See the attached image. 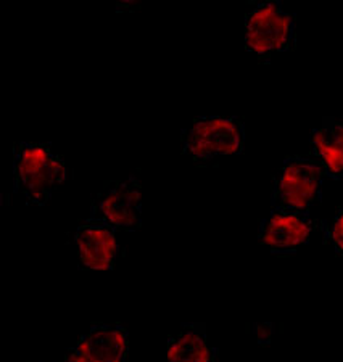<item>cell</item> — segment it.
I'll return each instance as SVG.
<instances>
[{
  "mask_svg": "<svg viewBox=\"0 0 343 362\" xmlns=\"http://www.w3.org/2000/svg\"><path fill=\"white\" fill-rule=\"evenodd\" d=\"M66 174L65 160L49 144L13 145L15 192L25 197L28 203L39 206L47 203L57 187L65 182Z\"/></svg>",
  "mask_w": 343,
  "mask_h": 362,
  "instance_id": "cell-1",
  "label": "cell"
},
{
  "mask_svg": "<svg viewBox=\"0 0 343 362\" xmlns=\"http://www.w3.org/2000/svg\"><path fill=\"white\" fill-rule=\"evenodd\" d=\"M184 155L195 163H208L238 155L245 144V124L238 116H199L181 132Z\"/></svg>",
  "mask_w": 343,
  "mask_h": 362,
  "instance_id": "cell-2",
  "label": "cell"
},
{
  "mask_svg": "<svg viewBox=\"0 0 343 362\" xmlns=\"http://www.w3.org/2000/svg\"><path fill=\"white\" fill-rule=\"evenodd\" d=\"M325 169L310 156H287L274 174L272 209L311 213L322 197Z\"/></svg>",
  "mask_w": 343,
  "mask_h": 362,
  "instance_id": "cell-3",
  "label": "cell"
},
{
  "mask_svg": "<svg viewBox=\"0 0 343 362\" xmlns=\"http://www.w3.org/2000/svg\"><path fill=\"white\" fill-rule=\"evenodd\" d=\"M295 15L277 0L255 4L245 15V47L260 57H271L295 49Z\"/></svg>",
  "mask_w": 343,
  "mask_h": 362,
  "instance_id": "cell-4",
  "label": "cell"
},
{
  "mask_svg": "<svg viewBox=\"0 0 343 362\" xmlns=\"http://www.w3.org/2000/svg\"><path fill=\"white\" fill-rule=\"evenodd\" d=\"M91 218L116 230L136 232L142 226V189L136 176L110 180L92 198Z\"/></svg>",
  "mask_w": 343,
  "mask_h": 362,
  "instance_id": "cell-5",
  "label": "cell"
},
{
  "mask_svg": "<svg viewBox=\"0 0 343 362\" xmlns=\"http://www.w3.org/2000/svg\"><path fill=\"white\" fill-rule=\"evenodd\" d=\"M315 227L311 213L271 209L260 226V242L274 255H292L310 242Z\"/></svg>",
  "mask_w": 343,
  "mask_h": 362,
  "instance_id": "cell-6",
  "label": "cell"
},
{
  "mask_svg": "<svg viewBox=\"0 0 343 362\" xmlns=\"http://www.w3.org/2000/svg\"><path fill=\"white\" fill-rule=\"evenodd\" d=\"M129 332L121 324H94L68 349L65 362H126Z\"/></svg>",
  "mask_w": 343,
  "mask_h": 362,
  "instance_id": "cell-7",
  "label": "cell"
},
{
  "mask_svg": "<svg viewBox=\"0 0 343 362\" xmlns=\"http://www.w3.org/2000/svg\"><path fill=\"white\" fill-rule=\"evenodd\" d=\"M74 243L83 267L105 271L115 266L118 243H116V229L113 226L94 218L86 219L78 226Z\"/></svg>",
  "mask_w": 343,
  "mask_h": 362,
  "instance_id": "cell-8",
  "label": "cell"
},
{
  "mask_svg": "<svg viewBox=\"0 0 343 362\" xmlns=\"http://www.w3.org/2000/svg\"><path fill=\"white\" fill-rule=\"evenodd\" d=\"M310 158L321 165L329 177L343 179V118L325 116L311 131Z\"/></svg>",
  "mask_w": 343,
  "mask_h": 362,
  "instance_id": "cell-9",
  "label": "cell"
},
{
  "mask_svg": "<svg viewBox=\"0 0 343 362\" xmlns=\"http://www.w3.org/2000/svg\"><path fill=\"white\" fill-rule=\"evenodd\" d=\"M168 362H216V349L210 346L207 325L182 324L168 338Z\"/></svg>",
  "mask_w": 343,
  "mask_h": 362,
  "instance_id": "cell-10",
  "label": "cell"
},
{
  "mask_svg": "<svg viewBox=\"0 0 343 362\" xmlns=\"http://www.w3.org/2000/svg\"><path fill=\"white\" fill-rule=\"evenodd\" d=\"M325 242L335 250V253L343 258V208L335 213V216L325 230Z\"/></svg>",
  "mask_w": 343,
  "mask_h": 362,
  "instance_id": "cell-11",
  "label": "cell"
},
{
  "mask_svg": "<svg viewBox=\"0 0 343 362\" xmlns=\"http://www.w3.org/2000/svg\"><path fill=\"white\" fill-rule=\"evenodd\" d=\"M257 335L260 343H269L272 335V325L271 324H260L257 325Z\"/></svg>",
  "mask_w": 343,
  "mask_h": 362,
  "instance_id": "cell-12",
  "label": "cell"
}]
</instances>
